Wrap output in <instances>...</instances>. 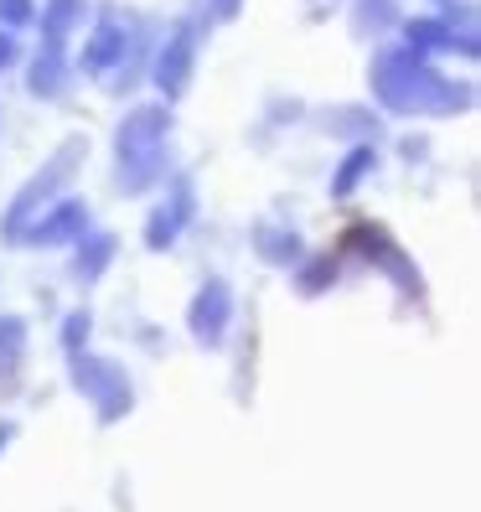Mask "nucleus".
<instances>
[{
  "mask_svg": "<svg viewBox=\"0 0 481 512\" xmlns=\"http://www.w3.org/2000/svg\"><path fill=\"white\" fill-rule=\"evenodd\" d=\"M161 140H166V109H135L125 125H119V171H125L130 192H140L145 182H156Z\"/></svg>",
  "mask_w": 481,
  "mask_h": 512,
  "instance_id": "obj_1",
  "label": "nucleus"
},
{
  "mask_svg": "<svg viewBox=\"0 0 481 512\" xmlns=\"http://www.w3.org/2000/svg\"><path fill=\"white\" fill-rule=\"evenodd\" d=\"M73 383L94 399L104 425H114V419L130 409V378L114 363H104V357H94V352H73Z\"/></svg>",
  "mask_w": 481,
  "mask_h": 512,
  "instance_id": "obj_2",
  "label": "nucleus"
},
{
  "mask_svg": "<svg viewBox=\"0 0 481 512\" xmlns=\"http://www.w3.org/2000/svg\"><path fill=\"white\" fill-rule=\"evenodd\" d=\"M78 156H83V140H68V145L32 176V182H26V192L11 202V213H6V238H11V244L26 233V223H32V213H37V202H47V197L57 192V182H68V176H73Z\"/></svg>",
  "mask_w": 481,
  "mask_h": 512,
  "instance_id": "obj_3",
  "label": "nucleus"
},
{
  "mask_svg": "<svg viewBox=\"0 0 481 512\" xmlns=\"http://www.w3.org/2000/svg\"><path fill=\"white\" fill-rule=\"evenodd\" d=\"M192 337L202 342V347H218L223 342V331H228V321H233V290H228V280H207L197 295H192Z\"/></svg>",
  "mask_w": 481,
  "mask_h": 512,
  "instance_id": "obj_4",
  "label": "nucleus"
},
{
  "mask_svg": "<svg viewBox=\"0 0 481 512\" xmlns=\"http://www.w3.org/2000/svg\"><path fill=\"white\" fill-rule=\"evenodd\" d=\"M88 233V207L83 202H57L47 218H37L32 223V233H21V244H42V249H52V244H68V238H83Z\"/></svg>",
  "mask_w": 481,
  "mask_h": 512,
  "instance_id": "obj_5",
  "label": "nucleus"
},
{
  "mask_svg": "<svg viewBox=\"0 0 481 512\" xmlns=\"http://www.w3.org/2000/svg\"><path fill=\"white\" fill-rule=\"evenodd\" d=\"M187 218H192V192H187V182H176L171 202H161L156 213H150V223H145V244H150V249H171Z\"/></svg>",
  "mask_w": 481,
  "mask_h": 512,
  "instance_id": "obj_6",
  "label": "nucleus"
},
{
  "mask_svg": "<svg viewBox=\"0 0 481 512\" xmlns=\"http://www.w3.org/2000/svg\"><path fill=\"white\" fill-rule=\"evenodd\" d=\"M114 259V238L109 233H83L78 244V280H99Z\"/></svg>",
  "mask_w": 481,
  "mask_h": 512,
  "instance_id": "obj_7",
  "label": "nucleus"
},
{
  "mask_svg": "<svg viewBox=\"0 0 481 512\" xmlns=\"http://www.w3.org/2000/svg\"><path fill=\"white\" fill-rule=\"evenodd\" d=\"M332 280H337V259L332 254H316V259H306V264L295 269V290L300 295H321Z\"/></svg>",
  "mask_w": 481,
  "mask_h": 512,
  "instance_id": "obj_8",
  "label": "nucleus"
},
{
  "mask_svg": "<svg viewBox=\"0 0 481 512\" xmlns=\"http://www.w3.org/2000/svg\"><path fill=\"white\" fill-rule=\"evenodd\" d=\"M254 244H259L264 259H275V264H295V259H300V238H295V233L259 228V233H254Z\"/></svg>",
  "mask_w": 481,
  "mask_h": 512,
  "instance_id": "obj_9",
  "label": "nucleus"
},
{
  "mask_svg": "<svg viewBox=\"0 0 481 512\" xmlns=\"http://www.w3.org/2000/svg\"><path fill=\"white\" fill-rule=\"evenodd\" d=\"M187 57H192V37L182 32L171 52H161V83H166V88H182V78H187Z\"/></svg>",
  "mask_w": 481,
  "mask_h": 512,
  "instance_id": "obj_10",
  "label": "nucleus"
},
{
  "mask_svg": "<svg viewBox=\"0 0 481 512\" xmlns=\"http://www.w3.org/2000/svg\"><path fill=\"white\" fill-rule=\"evenodd\" d=\"M363 171H373V145H357L352 150V156H347V166L337 171V197H347V192H357V176H363Z\"/></svg>",
  "mask_w": 481,
  "mask_h": 512,
  "instance_id": "obj_11",
  "label": "nucleus"
},
{
  "mask_svg": "<svg viewBox=\"0 0 481 512\" xmlns=\"http://www.w3.org/2000/svg\"><path fill=\"white\" fill-rule=\"evenodd\" d=\"M21 347H26V321L21 316H0V357H11V363H16Z\"/></svg>",
  "mask_w": 481,
  "mask_h": 512,
  "instance_id": "obj_12",
  "label": "nucleus"
},
{
  "mask_svg": "<svg viewBox=\"0 0 481 512\" xmlns=\"http://www.w3.org/2000/svg\"><path fill=\"white\" fill-rule=\"evenodd\" d=\"M83 342H88V316L78 311V316H68V326H63V347H68V357L83 352Z\"/></svg>",
  "mask_w": 481,
  "mask_h": 512,
  "instance_id": "obj_13",
  "label": "nucleus"
},
{
  "mask_svg": "<svg viewBox=\"0 0 481 512\" xmlns=\"http://www.w3.org/2000/svg\"><path fill=\"white\" fill-rule=\"evenodd\" d=\"M0 16H11V26L32 21V0H0Z\"/></svg>",
  "mask_w": 481,
  "mask_h": 512,
  "instance_id": "obj_14",
  "label": "nucleus"
},
{
  "mask_svg": "<svg viewBox=\"0 0 481 512\" xmlns=\"http://www.w3.org/2000/svg\"><path fill=\"white\" fill-rule=\"evenodd\" d=\"M11 57H16V42H11V37H0V73L11 68Z\"/></svg>",
  "mask_w": 481,
  "mask_h": 512,
  "instance_id": "obj_15",
  "label": "nucleus"
},
{
  "mask_svg": "<svg viewBox=\"0 0 481 512\" xmlns=\"http://www.w3.org/2000/svg\"><path fill=\"white\" fill-rule=\"evenodd\" d=\"M11 435H16L11 425H0V450H6V440H11Z\"/></svg>",
  "mask_w": 481,
  "mask_h": 512,
  "instance_id": "obj_16",
  "label": "nucleus"
}]
</instances>
